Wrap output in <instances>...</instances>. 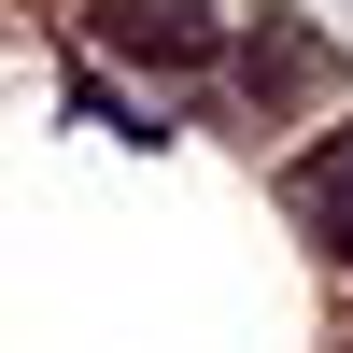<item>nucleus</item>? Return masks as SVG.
<instances>
[{"label":"nucleus","mask_w":353,"mask_h":353,"mask_svg":"<svg viewBox=\"0 0 353 353\" xmlns=\"http://www.w3.org/2000/svg\"><path fill=\"white\" fill-rule=\"evenodd\" d=\"M297 85H325V43H311V28H254L241 43V99L269 113V99H297Z\"/></svg>","instance_id":"obj_3"},{"label":"nucleus","mask_w":353,"mask_h":353,"mask_svg":"<svg viewBox=\"0 0 353 353\" xmlns=\"http://www.w3.org/2000/svg\"><path fill=\"white\" fill-rule=\"evenodd\" d=\"M283 198H297V226L325 254H353V141H325V156H297L283 170Z\"/></svg>","instance_id":"obj_2"},{"label":"nucleus","mask_w":353,"mask_h":353,"mask_svg":"<svg viewBox=\"0 0 353 353\" xmlns=\"http://www.w3.org/2000/svg\"><path fill=\"white\" fill-rule=\"evenodd\" d=\"M99 43L113 57H156V71H198L226 28H212V0H99Z\"/></svg>","instance_id":"obj_1"}]
</instances>
